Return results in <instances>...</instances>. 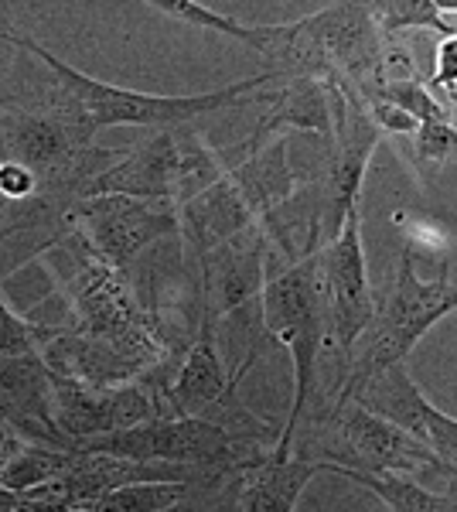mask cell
<instances>
[{"instance_id":"cell-1","label":"cell","mask_w":457,"mask_h":512,"mask_svg":"<svg viewBox=\"0 0 457 512\" xmlns=\"http://www.w3.org/2000/svg\"><path fill=\"white\" fill-rule=\"evenodd\" d=\"M0 41L14 48H24L28 55L45 65L52 76V93L48 99L65 113L86 137H96L106 127H185L195 117L215 110H229V106L249 103V93H260L270 76H249L243 82H232L226 89L215 93H198V96H157V93H140V89L116 86V82L93 79L86 72H79L76 65L48 52L45 45H38L31 35H21L14 28H0Z\"/></svg>"},{"instance_id":"cell-2","label":"cell","mask_w":457,"mask_h":512,"mask_svg":"<svg viewBox=\"0 0 457 512\" xmlns=\"http://www.w3.org/2000/svg\"><path fill=\"white\" fill-rule=\"evenodd\" d=\"M413 260H417V256H413V239H406L400 263H396L393 284H389L386 297L376 304V321H372L369 332L355 345L352 366H348L338 403H345L369 376L396 366V362H406L413 345H417L440 318L457 311V284L447 277V267H440L437 280H420Z\"/></svg>"},{"instance_id":"cell-3","label":"cell","mask_w":457,"mask_h":512,"mask_svg":"<svg viewBox=\"0 0 457 512\" xmlns=\"http://www.w3.org/2000/svg\"><path fill=\"white\" fill-rule=\"evenodd\" d=\"M260 311L267 335L277 345L290 349V359H294V403H290L284 431L270 448L273 458H290L294 454V434L314 396L318 362L324 349V297L318 253L294 263V267L270 270L260 291Z\"/></svg>"},{"instance_id":"cell-4","label":"cell","mask_w":457,"mask_h":512,"mask_svg":"<svg viewBox=\"0 0 457 512\" xmlns=\"http://www.w3.org/2000/svg\"><path fill=\"white\" fill-rule=\"evenodd\" d=\"M321 297H324V349L331 366L348 376L359 338L376 321V297L369 291L362 253V216L359 209L345 219L342 233L318 253Z\"/></svg>"},{"instance_id":"cell-5","label":"cell","mask_w":457,"mask_h":512,"mask_svg":"<svg viewBox=\"0 0 457 512\" xmlns=\"http://www.w3.org/2000/svg\"><path fill=\"white\" fill-rule=\"evenodd\" d=\"M69 226L82 236L106 267L130 274L134 260L161 239H178V209L168 202H147L130 195L79 198L69 209Z\"/></svg>"},{"instance_id":"cell-6","label":"cell","mask_w":457,"mask_h":512,"mask_svg":"<svg viewBox=\"0 0 457 512\" xmlns=\"http://www.w3.org/2000/svg\"><path fill=\"white\" fill-rule=\"evenodd\" d=\"M52 400L55 424L69 437L72 448H82L86 441L116 431H130V427L157 417L154 393L140 379L123 386H96L52 373Z\"/></svg>"},{"instance_id":"cell-7","label":"cell","mask_w":457,"mask_h":512,"mask_svg":"<svg viewBox=\"0 0 457 512\" xmlns=\"http://www.w3.org/2000/svg\"><path fill=\"white\" fill-rule=\"evenodd\" d=\"M267 253L270 243L263 236V226L256 222L243 236L229 239V243L215 246L198 260V315L202 321L219 325L222 318L239 311L246 301H253L263 291L267 280Z\"/></svg>"},{"instance_id":"cell-8","label":"cell","mask_w":457,"mask_h":512,"mask_svg":"<svg viewBox=\"0 0 457 512\" xmlns=\"http://www.w3.org/2000/svg\"><path fill=\"white\" fill-rule=\"evenodd\" d=\"M52 403V369L41 362V355H0V424L7 434L76 451L58 431Z\"/></svg>"},{"instance_id":"cell-9","label":"cell","mask_w":457,"mask_h":512,"mask_svg":"<svg viewBox=\"0 0 457 512\" xmlns=\"http://www.w3.org/2000/svg\"><path fill=\"white\" fill-rule=\"evenodd\" d=\"M178 222H181V236H178L181 243L195 256H205L215 246L243 236L260 219L249 209L246 195L239 192V185L232 181L229 171H222L209 188H202V192L191 195L181 205Z\"/></svg>"},{"instance_id":"cell-10","label":"cell","mask_w":457,"mask_h":512,"mask_svg":"<svg viewBox=\"0 0 457 512\" xmlns=\"http://www.w3.org/2000/svg\"><path fill=\"white\" fill-rule=\"evenodd\" d=\"M321 472V461L307 458H267L239 478V512H294L311 478Z\"/></svg>"},{"instance_id":"cell-11","label":"cell","mask_w":457,"mask_h":512,"mask_svg":"<svg viewBox=\"0 0 457 512\" xmlns=\"http://www.w3.org/2000/svg\"><path fill=\"white\" fill-rule=\"evenodd\" d=\"M348 400L359 403V407H365L369 414L389 420V424L403 427V431H410L413 437L423 441V410H427L430 400L420 393V386L413 383V376L406 373V362H396V366L369 376L359 390L348 396Z\"/></svg>"},{"instance_id":"cell-12","label":"cell","mask_w":457,"mask_h":512,"mask_svg":"<svg viewBox=\"0 0 457 512\" xmlns=\"http://www.w3.org/2000/svg\"><path fill=\"white\" fill-rule=\"evenodd\" d=\"M69 454L62 448H48V444L24 441V437L7 434L4 448H0V489L24 495L35 492L41 485H52L55 478H62Z\"/></svg>"},{"instance_id":"cell-13","label":"cell","mask_w":457,"mask_h":512,"mask_svg":"<svg viewBox=\"0 0 457 512\" xmlns=\"http://www.w3.org/2000/svg\"><path fill=\"white\" fill-rule=\"evenodd\" d=\"M321 472L342 475L348 482L369 489L376 499L386 502L389 512H457V482L447 485L444 492H434V489H423V485L410 482V478H403V475H365V472H355V468L328 465V461H321Z\"/></svg>"},{"instance_id":"cell-14","label":"cell","mask_w":457,"mask_h":512,"mask_svg":"<svg viewBox=\"0 0 457 512\" xmlns=\"http://www.w3.org/2000/svg\"><path fill=\"white\" fill-rule=\"evenodd\" d=\"M382 35H410V31H437L440 38L457 31V14L440 0H372Z\"/></svg>"},{"instance_id":"cell-15","label":"cell","mask_w":457,"mask_h":512,"mask_svg":"<svg viewBox=\"0 0 457 512\" xmlns=\"http://www.w3.org/2000/svg\"><path fill=\"white\" fill-rule=\"evenodd\" d=\"M205 485L191 482H140V485H123L106 495H99L86 512H168L181 502H188L195 492H202Z\"/></svg>"},{"instance_id":"cell-16","label":"cell","mask_w":457,"mask_h":512,"mask_svg":"<svg viewBox=\"0 0 457 512\" xmlns=\"http://www.w3.org/2000/svg\"><path fill=\"white\" fill-rule=\"evenodd\" d=\"M41 325L28 315H18L0 294V355H38Z\"/></svg>"},{"instance_id":"cell-17","label":"cell","mask_w":457,"mask_h":512,"mask_svg":"<svg viewBox=\"0 0 457 512\" xmlns=\"http://www.w3.org/2000/svg\"><path fill=\"white\" fill-rule=\"evenodd\" d=\"M423 441L447 465V478L457 482V417L427 403V410H423Z\"/></svg>"},{"instance_id":"cell-18","label":"cell","mask_w":457,"mask_h":512,"mask_svg":"<svg viewBox=\"0 0 457 512\" xmlns=\"http://www.w3.org/2000/svg\"><path fill=\"white\" fill-rule=\"evenodd\" d=\"M417 158L423 164H444L457 158V127L454 120H434L417 130Z\"/></svg>"},{"instance_id":"cell-19","label":"cell","mask_w":457,"mask_h":512,"mask_svg":"<svg viewBox=\"0 0 457 512\" xmlns=\"http://www.w3.org/2000/svg\"><path fill=\"white\" fill-rule=\"evenodd\" d=\"M423 82H427V89L437 99L457 89V31L440 38V45L434 48V69H430V76Z\"/></svg>"},{"instance_id":"cell-20","label":"cell","mask_w":457,"mask_h":512,"mask_svg":"<svg viewBox=\"0 0 457 512\" xmlns=\"http://www.w3.org/2000/svg\"><path fill=\"white\" fill-rule=\"evenodd\" d=\"M0 195H4L11 205L28 202V198H41V185H38L35 171L24 168L18 161L0 158Z\"/></svg>"},{"instance_id":"cell-21","label":"cell","mask_w":457,"mask_h":512,"mask_svg":"<svg viewBox=\"0 0 457 512\" xmlns=\"http://www.w3.org/2000/svg\"><path fill=\"white\" fill-rule=\"evenodd\" d=\"M21 512H76V509L62 499H52V495L28 492V495H21Z\"/></svg>"},{"instance_id":"cell-22","label":"cell","mask_w":457,"mask_h":512,"mask_svg":"<svg viewBox=\"0 0 457 512\" xmlns=\"http://www.w3.org/2000/svg\"><path fill=\"white\" fill-rule=\"evenodd\" d=\"M0 512H21V495L0 489Z\"/></svg>"},{"instance_id":"cell-23","label":"cell","mask_w":457,"mask_h":512,"mask_svg":"<svg viewBox=\"0 0 457 512\" xmlns=\"http://www.w3.org/2000/svg\"><path fill=\"white\" fill-rule=\"evenodd\" d=\"M7 222H11V202H7V198L0 195V233L7 229Z\"/></svg>"},{"instance_id":"cell-24","label":"cell","mask_w":457,"mask_h":512,"mask_svg":"<svg viewBox=\"0 0 457 512\" xmlns=\"http://www.w3.org/2000/svg\"><path fill=\"white\" fill-rule=\"evenodd\" d=\"M440 103H444L447 110H457V89H454V93H447V96H440Z\"/></svg>"},{"instance_id":"cell-25","label":"cell","mask_w":457,"mask_h":512,"mask_svg":"<svg viewBox=\"0 0 457 512\" xmlns=\"http://www.w3.org/2000/svg\"><path fill=\"white\" fill-rule=\"evenodd\" d=\"M4 441H7V427L0 424V448H4Z\"/></svg>"},{"instance_id":"cell-26","label":"cell","mask_w":457,"mask_h":512,"mask_svg":"<svg viewBox=\"0 0 457 512\" xmlns=\"http://www.w3.org/2000/svg\"><path fill=\"white\" fill-rule=\"evenodd\" d=\"M444 7H447V11H451V14H457V0H447Z\"/></svg>"},{"instance_id":"cell-27","label":"cell","mask_w":457,"mask_h":512,"mask_svg":"<svg viewBox=\"0 0 457 512\" xmlns=\"http://www.w3.org/2000/svg\"><path fill=\"white\" fill-rule=\"evenodd\" d=\"M229 512H239V495H236V502H232V509Z\"/></svg>"},{"instance_id":"cell-28","label":"cell","mask_w":457,"mask_h":512,"mask_svg":"<svg viewBox=\"0 0 457 512\" xmlns=\"http://www.w3.org/2000/svg\"><path fill=\"white\" fill-rule=\"evenodd\" d=\"M451 120H454V127H457V110H451Z\"/></svg>"}]
</instances>
